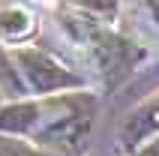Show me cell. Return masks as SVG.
I'll list each match as a JSON object with an SVG mask.
<instances>
[{
  "label": "cell",
  "mask_w": 159,
  "mask_h": 156,
  "mask_svg": "<svg viewBox=\"0 0 159 156\" xmlns=\"http://www.w3.org/2000/svg\"><path fill=\"white\" fill-rule=\"evenodd\" d=\"M147 3V9H150V15H153V21L159 24V0H144Z\"/></svg>",
  "instance_id": "cell-8"
},
{
  "label": "cell",
  "mask_w": 159,
  "mask_h": 156,
  "mask_svg": "<svg viewBox=\"0 0 159 156\" xmlns=\"http://www.w3.org/2000/svg\"><path fill=\"white\" fill-rule=\"evenodd\" d=\"M153 129H159V99H156L153 105H147L144 111H138L132 120L126 123L123 138L132 144V141H138L141 135H147V132H153Z\"/></svg>",
  "instance_id": "cell-4"
},
{
  "label": "cell",
  "mask_w": 159,
  "mask_h": 156,
  "mask_svg": "<svg viewBox=\"0 0 159 156\" xmlns=\"http://www.w3.org/2000/svg\"><path fill=\"white\" fill-rule=\"evenodd\" d=\"M15 63L21 75H24L27 87L36 93H51V90H66V87H78L81 78L72 75L63 63H57L51 54L36 51V48H24L15 51Z\"/></svg>",
  "instance_id": "cell-2"
},
{
  "label": "cell",
  "mask_w": 159,
  "mask_h": 156,
  "mask_svg": "<svg viewBox=\"0 0 159 156\" xmlns=\"http://www.w3.org/2000/svg\"><path fill=\"white\" fill-rule=\"evenodd\" d=\"M0 33L6 39H24L33 33V15L24 6H6L0 9Z\"/></svg>",
  "instance_id": "cell-3"
},
{
  "label": "cell",
  "mask_w": 159,
  "mask_h": 156,
  "mask_svg": "<svg viewBox=\"0 0 159 156\" xmlns=\"http://www.w3.org/2000/svg\"><path fill=\"white\" fill-rule=\"evenodd\" d=\"M93 120V99L63 96L51 102H21L0 111V129L15 135H33L39 144L60 150H75L84 144V135Z\"/></svg>",
  "instance_id": "cell-1"
},
{
  "label": "cell",
  "mask_w": 159,
  "mask_h": 156,
  "mask_svg": "<svg viewBox=\"0 0 159 156\" xmlns=\"http://www.w3.org/2000/svg\"><path fill=\"white\" fill-rule=\"evenodd\" d=\"M0 156H60V153H48L42 147H30L27 141H18V138H0Z\"/></svg>",
  "instance_id": "cell-5"
},
{
  "label": "cell",
  "mask_w": 159,
  "mask_h": 156,
  "mask_svg": "<svg viewBox=\"0 0 159 156\" xmlns=\"http://www.w3.org/2000/svg\"><path fill=\"white\" fill-rule=\"evenodd\" d=\"M78 6L87 9V12H99V15H114L117 0H78Z\"/></svg>",
  "instance_id": "cell-6"
},
{
  "label": "cell",
  "mask_w": 159,
  "mask_h": 156,
  "mask_svg": "<svg viewBox=\"0 0 159 156\" xmlns=\"http://www.w3.org/2000/svg\"><path fill=\"white\" fill-rule=\"evenodd\" d=\"M135 156H159V138H156V141H150L147 147H141Z\"/></svg>",
  "instance_id": "cell-7"
}]
</instances>
